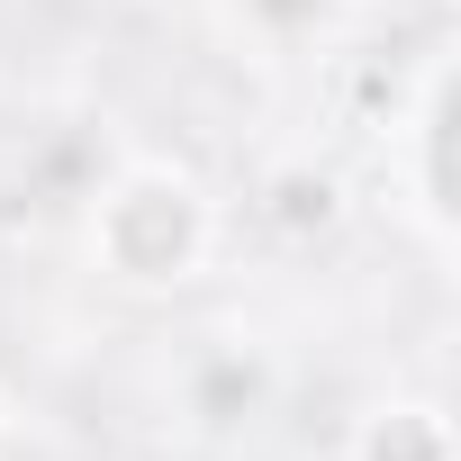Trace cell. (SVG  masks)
I'll list each match as a JSON object with an SVG mask.
<instances>
[{
  "label": "cell",
  "mask_w": 461,
  "mask_h": 461,
  "mask_svg": "<svg viewBox=\"0 0 461 461\" xmlns=\"http://www.w3.org/2000/svg\"><path fill=\"white\" fill-rule=\"evenodd\" d=\"M217 236H226V208L190 163L145 154L91 190V263L118 290H190L217 263Z\"/></svg>",
  "instance_id": "6da1fadb"
},
{
  "label": "cell",
  "mask_w": 461,
  "mask_h": 461,
  "mask_svg": "<svg viewBox=\"0 0 461 461\" xmlns=\"http://www.w3.org/2000/svg\"><path fill=\"white\" fill-rule=\"evenodd\" d=\"M398 145H407V208H416V236L443 254L452 245V55H434L425 73H416V109H407V127H398Z\"/></svg>",
  "instance_id": "7a4b0ae2"
},
{
  "label": "cell",
  "mask_w": 461,
  "mask_h": 461,
  "mask_svg": "<svg viewBox=\"0 0 461 461\" xmlns=\"http://www.w3.org/2000/svg\"><path fill=\"white\" fill-rule=\"evenodd\" d=\"M272 389H281V371L254 353V344H208V353H190L181 362V407L208 425V434H226V425H254L263 407H272Z\"/></svg>",
  "instance_id": "3957f363"
},
{
  "label": "cell",
  "mask_w": 461,
  "mask_h": 461,
  "mask_svg": "<svg viewBox=\"0 0 461 461\" xmlns=\"http://www.w3.org/2000/svg\"><path fill=\"white\" fill-rule=\"evenodd\" d=\"M10 443H19V434H10V398H0V461H10Z\"/></svg>",
  "instance_id": "52a82bcc"
},
{
  "label": "cell",
  "mask_w": 461,
  "mask_h": 461,
  "mask_svg": "<svg viewBox=\"0 0 461 461\" xmlns=\"http://www.w3.org/2000/svg\"><path fill=\"white\" fill-rule=\"evenodd\" d=\"M254 217L272 226V236H335L344 226V181L317 163V154H290V163H272L263 181H254Z\"/></svg>",
  "instance_id": "5b68a950"
},
{
  "label": "cell",
  "mask_w": 461,
  "mask_h": 461,
  "mask_svg": "<svg viewBox=\"0 0 461 461\" xmlns=\"http://www.w3.org/2000/svg\"><path fill=\"white\" fill-rule=\"evenodd\" d=\"M362 0H226V19H236V37H254L263 55H317L353 28Z\"/></svg>",
  "instance_id": "8992f818"
},
{
  "label": "cell",
  "mask_w": 461,
  "mask_h": 461,
  "mask_svg": "<svg viewBox=\"0 0 461 461\" xmlns=\"http://www.w3.org/2000/svg\"><path fill=\"white\" fill-rule=\"evenodd\" d=\"M344 461H461V443H452L443 398H380L353 416Z\"/></svg>",
  "instance_id": "277c9868"
}]
</instances>
